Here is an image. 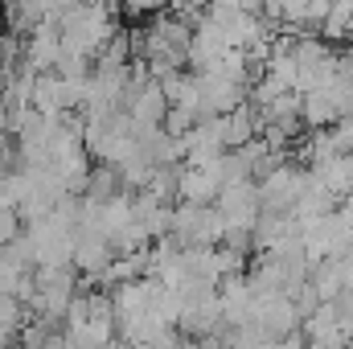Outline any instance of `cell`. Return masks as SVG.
<instances>
[{
    "label": "cell",
    "instance_id": "6da1fadb",
    "mask_svg": "<svg viewBox=\"0 0 353 349\" xmlns=\"http://www.w3.org/2000/svg\"><path fill=\"white\" fill-rule=\"evenodd\" d=\"M115 12H119V0H79L62 21H58V33H62V54H74V58H90L111 41V33L119 29L115 25Z\"/></svg>",
    "mask_w": 353,
    "mask_h": 349
},
{
    "label": "cell",
    "instance_id": "7a4b0ae2",
    "mask_svg": "<svg viewBox=\"0 0 353 349\" xmlns=\"http://www.w3.org/2000/svg\"><path fill=\"white\" fill-rule=\"evenodd\" d=\"M173 243L176 247H218L226 235V222L214 206L197 201H173Z\"/></svg>",
    "mask_w": 353,
    "mask_h": 349
},
{
    "label": "cell",
    "instance_id": "3957f363",
    "mask_svg": "<svg viewBox=\"0 0 353 349\" xmlns=\"http://www.w3.org/2000/svg\"><path fill=\"white\" fill-rule=\"evenodd\" d=\"M255 189H259V210L263 214H292L296 201H300V193H304V165H296L288 157L271 173L259 177Z\"/></svg>",
    "mask_w": 353,
    "mask_h": 349
},
{
    "label": "cell",
    "instance_id": "277c9868",
    "mask_svg": "<svg viewBox=\"0 0 353 349\" xmlns=\"http://www.w3.org/2000/svg\"><path fill=\"white\" fill-rule=\"evenodd\" d=\"M205 17L222 29V37H226V46L230 50H251V46H259L267 37V25L259 12H247V8H214V4H205Z\"/></svg>",
    "mask_w": 353,
    "mask_h": 349
},
{
    "label": "cell",
    "instance_id": "5b68a950",
    "mask_svg": "<svg viewBox=\"0 0 353 349\" xmlns=\"http://www.w3.org/2000/svg\"><path fill=\"white\" fill-rule=\"evenodd\" d=\"M214 210L222 214L226 230H251L255 218H259V189H255V181L222 185L218 197H214Z\"/></svg>",
    "mask_w": 353,
    "mask_h": 349
},
{
    "label": "cell",
    "instance_id": "8992f818",
    "mask_svg": "<svg viewBox=\"0 0 353 349\" xmlns=\"http://www.w3.org/2000/svg\"><path fill=\"white\" fill-rule=\"evenodd\" d=\"M58 58H62V33H58L54 21H41L33 33L21 37V62H25L29 70L46 74V70L58 66Z\"/></svg>",
    "mask_w": 353,
    "mask_h": 349
},
{
    "label": "cell",
    "instance_id": "52a82bcc",
    "mask_svg": "<svg viewBox=\"0 0 353 349\" xmlns=\"http://www.w3.org/2000/svg\"><path fill=\"white\" fill-rule=\"evenodd\" d=\"M222 161V157H218ZM218 161L214 165H181L176 173V201H197V206H214L222 177H218Z\"/></svg>",
    "mask_w": 353,
    "mask_h": 349
},
{
    "label": "cell",
    "instance_id": "ba28073f",
    "mask_svg": "<svg viewBox=\"0 0 353 349\" xmlns=\"http://www.w3.org/2000/svg\"><path fill=\"white\" fill-rule=\"evenodd\" d=\"M308 173L316 177L337 201H345L353 193V152H337V157H329V161H321V165H312Z\"/></svg>",
    "mask_w": 353,
    "mask_h": 349
},
{
    "label": "cell",
    "instance_id": "9c48e42d",
    "mask_svg": "<svg viewBox=\"0 0 353 349\" xmlns=\"http://www.w3.org/2000/svg\"><path fill=\"white\" fill-rule=\"evenodd\" d=\"M259 128H263V119H259V111L251 103H239L234 111L222 115V140H226V148H239V144L255 140Z\"/></svg>",
    "mask_w": 353,
    "mask_h": 349
},
{
    "label": "cell",
    "instance_id": "30bf717a",
    "mask_svg": "<svg viewBox=\"0 0 353 349\" xmlns=\"http://www.w3.org/2000/svg\"><path fill=\"white\" fill-rule=\"evenodd\" d=\"M350 29H353V0H329V12L321 21V33L329 41H345Z\"/></svg>",
    "mask_w": 353,
    "mask_h": 349
},
{
    "label": "cell",
    "instance_id": "8fae6325",
    "mask_svg": "<svg viewBox=\"0 0 353 349\" xmlns=\"http://www.w3.org/2000/svg\"><path fill=\"white\" fill-rule=\"evenodd\" d=\"M333 308H337V321H341V329L353 337V283H350V288H341V292L333 296Z\"/></svg>",
    "mask_w": 353,
    "mask_h": 349
},
{
    "label": "cell",
    "instance_id": "7c38bea8",
    "mask_svg": "<svg viewBox=\"0 0 353 349\" xmlns=\"http://www.w3.org/2000/svg\"><path fill=\"white\" fill-rule=\"evenodd\" d=\"M119 8L132 12V17H152V12L165 8V0H119Z\"/></svg>",
    "mask_w": 353,
    "mask_h": 349
},
{
    "label": "cell",
    "instance_id": "4fadbf2b",
    "mask_svg": "<svg viewBox=\"0 0 353 349\" xmlns=\"http://www.w3.org/2000/svg\"><path fill=\"white\" fill-rule=\"evenodd\" d=\"M205 4H214V8H247V12H259L263 0H205Z\"/></svg>",
    "mask_w": 353,
    "mask_h": 349
},
{
    "label": "cell",
    "instance_id": "5bb4252c",
    "mask_svg": "<svg viewBox=\"0 0 353 349\" xmlns=\"http://www.w3.org/2000/svg\"><path fill=\"white\" fill-rule=\"evenodd\" d=\"M197 349H230V346H226V341L214 333V337H201V341H197Z\"/></svg>",
    "mask_w": 353,
    "mask_h": 349
},
{
    "label": "cell",
    "instance_id": "9a60e30c",
    "mask_svg": "<svg viewBox=\"0 0 353 349\" xmlns=\"http://www.w3.org/2000/svg\"><path fill=\"white\" fill-rule=\"evenodd\" d=\"M0 33H4V0H0Z\"/></svg>",
    "mask_w": 353,
    "mask_h": 349
},
{
    "label": "cell",
    "instance_id": "2e32d148",
    "mask_svg": "<svg viewBox=\"0 0 353 349\" xmlns=\"http://www.w3.org/2000/svg\"><path fill=\"white\" fill-rule=\"evenodd\" d=\"M345 349H353V337H350V346H345Z\"/></svg>",
    "mask_w": 353,
    "mask_h": 349
},
{
    "label": "cell",
    "instance_id": "e0dca14e",
    "mask_svg": "<svg viewBox=\"0 0 353 349\" xmlns=\"http://www.w3.org/2000/svg\"><path fill=\"white\" fill-rule=\"evenodd\" d=\"M341 210H345V206H341ZM345 214H353V210H345Z\"/></svg>",
    "mask_w": 353,
    "mask_h": 349
}]
</instances>
